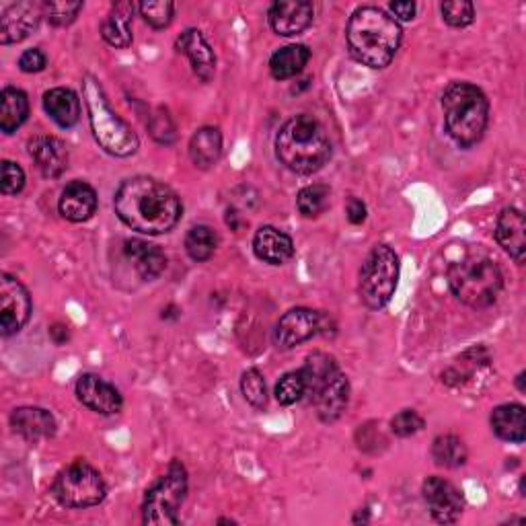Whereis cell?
<instances>
[{"instance_id":"d6a6232c","label":"cell","mask_w":526,"mask_h":526,"mask_svg":"<svg viewBox=\"0 0 526 526\" xmlns=\"http://www.w3.org/2000/svg\"><path fill=\"white\" fill-rule=\"evenodd\" d=\"M329 200H331L329 187L323 183H313V185H307L298 192L296 208L300 214L307 216V218H317L319 214H323L329 208Z\"/></svg>"},{"instance_id":"277c9868","label":"cell","mask_w":526,"mask_h":526,"mask_svg":"<svg viewBox=\"0 0 526 526\" xmlns=\"http://www.w3.org/2000/svg\"><path fill=\"white\" fill-rule=\"evenodd\" d=\"M444 126L448 136L459 146L477 144L490 122V101L485 93L465 81L450 83L442 95Z\"/></svg>"},{"instance_id":"7bdbcfd3","label":"cell","mask_w":526,"mask_h":526,"mask_svg":"<svg viewBox=\"0 0 526 526\" xmlns=\"http://www.w3.org/2000/svg\"><path fill=\"white\" fill-rule=\"evenodd\" d=\"M346 214H348V220H350L352 224H362V222L366 220L368 210H366V204H364L362 200H358V198H350V200H348Z\"/></svg>"},{"instance_id":"9a60e30c","label":"cell","mask_w":526,"mask_h":526,"mask_svg":"<svg viewBox=\"0 0 526 526\" xmlns=\"http://www.w3.org/2000/svg\"><path fill=\"white\" fill-rule=\"evenodd\" d=\"M313 17L315 7L307 0H278L268 13L270 27L282 37L303 33L313 23Z\"/></svg>"},{"instance_id":"ab89813d","label":"cell","mask_w":526,"mask_h":526,"mask_svg":"<svg viewBox=\"0 0 526 526\" xmlns=\"http://www.w3.org/2000/svg\"><path fill=\"white\" fill-rule=\"evenodd\" d=\"M0 190L5 196H17L23 192L25 187V171L13 163V161H3V177H0Z\"/></svg>"},{"instance_id":"f1b7e54d","label":"cell","mask_w":526,"mask_h":526,"mask_svg":"<svg viewBox=\"0 0 526 526\" xmlns=\"http://www.w3.org/2000/svg\"><path fill=\"white\" fill-rule=\"evenodd\" d=\"M222 155V134L218 128L204 126L190 140V159L200 169H210Z\"/></svg>"},{"instance_id":"d6986e66","label":"cell","mask_w":526,"mask_h":526,"mask_svg":"<svg viewBox=\"0 0 526 526\" xmlns=\"http://www.w3.org/2000/svg\"><path fill=\"white\" fill-rule=\"evenodd\" d=\"M498 245L516 261H524L526 253V220L518 208H504L496 222Z\"/></svg>"},{"instance_id":"7c38bea8","label":"cell","mask_w":526,"mask_h":526,"mask_svg":"<svg viewBox=\"0 0 526 526\" xmlns=\"http://www.w3.org/2000/svg\"><path fill=\"white\" fill-rule=\"evenodd\" d=\"M44 17V3H33V0H23V3L7 5L0 13V44L11 46L19 44L40 27Z\"/></svg>"},{"instance_id":"7a4b0ae2","label":"cell","mask_w":526,"mask_h":526,"mask_svg":"<svg viewBox=\"0 0 526 526\" xmlns=\"http://www.w3.org/2000/svg\"><path fill=\"white\" fill-rule=\"evenodd\" d=\"M401 37L399 21L379 7L356 9L346 29L352 58L374 70L387 68L393 62L401 46Z\"/></svg>"},{"instance_id":"52a82bcc","label":"cell","mask_w":526,"mask_h":526,"mask_svg":"<svg viewBox=\"0 0 526 526\" xmlns=\"http://www.w3.org/2000/svg\"><path fill=\"white\" fill-rule=\"evenodd\" d=\"M397 280H399L397 253L387 245H377L362 263L360 288H358L360 300L372 311L385 309L395 294Z\"/></svg>"},{"instance_id":"5b68a950","label":"cell","mask_w":526,"mask_h":526,"mask_svg":"<svg viewBox=\"0 0 526 526\" xmlns=\"http://www.w3.org/2000/svg\"><path fill=\"white\" fill-rule=\"evenodd\" d=\"M83 97L89 111L93 136L105 153L118 159L136 155L140 146L136 132L111 109L101 83L91 74H87L83 81Z\"/></svg>"},{"instance_id":"83f0119b","label":"cell","mask_w":526,"mask_h":526,"mask_svg":"<svg viewBox=\"0 0 526 526\" xmlns=\"http://www.w3.org/2000/svg\"><path fill=\"white\" fill-rule=\"evenodd\" d=\"M311 60V50L303 44H292L276 50L270 58V72L276 81H288L305 70Z\"/></svg>"},{"instance_id":"5bb4252c","label":"cell","mask_w":526,"mask_h":526,"mask_svg":"<svg viewBox=\"0 0 526 526\" xmlns=\"http://www.w3.org/2000/svg\"><path fill=\"white\" fill-rule=\"evenodd\" d=\"M77 397L85 407H89L95 413H101V416H116L124 407L122 393L93 372H85L79 377Z\"/></svg>"},{"instance_id":"f546056e","label":"cell","mask_w":526,"mask_h":526,"mask_svg":"<svg viewBox=\"0 0 526 526\" xmlns=\"http://www.w3.org/2000/svg\"><path fill=\"white\" fill-rule=\"evenodd\" d=\"M340 370L337 368V362L333 356L325 354V352H313L305 366L300 368V372H303L305 377V387H307V395L311 401L313 397L319 393V389L333 377V372Z\"/></svg>"},{"instance_id":"f35d334b","label":"cell","mask_w":526,"mask_h":526,"mask_svg":"<svg viewBox=\"0 0 526 526\" xmlns=\"http://www.w3.org/2000/svg\"><path fill=\"white\" fill-rule=\"evenodd\" d=\"M424 428V418L416 409H403L391 420V430L399 438H409Z\"/></svg>"},{"instance_id":"9c48e42d","label":"cell","mask_w":526,"mask_h":526,"mask_svg":"<svg viewBox=\"0 0 526 526\" xmlns=\"http://www.w3.org/2000/svg\"><path fill=\"white\" fill-rule=\"evenodd\" d=\"M187 494V471L179 461H173L167 473L150 487L142 504L144 524L173 526L179 522V508Z\"/></svg>"},{"instance_id":"4dcf8cb0","label":"cell","mask_w":526,"mask_h":526,"mask_svg":"<svg viewBox=\"0 0 526 526\" xmlns=\"http://www.w3.org/2000/svg\"><path fill=\"white\" fill-rule=\"evenodd\" d=\"M432 457L438 467L444 469H459L467 463V446L465 442L455 434H444L438 436L432 444Z\"/></svg>"},{"instance_id":"6da1fadb","label":"cell","mask_w":526,"mask_h":526,"mask_svg":"<svg viewBox=\"0 0 526 526\" xmlns=\"http://www.w3.org/2000/svg\"><path fill=\"white\" fill-rule=\"evenodd\" d=\"M114 208L128 229L150 237L173 231L183 214V204L171 187L144 175L126 179L118 187Z\"/></svg>"},{"instance_id":"2e32d148","label":"cell","mask_w":526,"mask_h":526,"mask_svg":"<svg viewBox=\"0 0 526 526\" xmlns=\"http://www.w3.org/2000/svg\"><path fill=\"white\" fill-rule=\"evenodd\" d=\"M27 150L35 167L48 179H56L68 169V146L56 136L37 134L27 142Z\"/></svg>"},{"instance_id":"74e56055","label":"cell","mask_w":526,"mask_h":526,"mask_svg":"<svg viewBox=\"0 0 526 526\" xmlns=\"http://www.w3.org/2000/svg\"><path fill=\"white\" fill-rule=\"evenodd\" d=\"M440 13L442 19L450 25V27H467L475 21V7L469 0H453V3H442L440 5Z\"/></svg>"},{"instance_id":"30bf717a","label":"cell","mask_w":526,"mask_h":526,"mask_svg":"<svg viewBox=\"0 0 526 526\" xmlns=\"http://www.w3.org/2000/svg\"><path fill=\"white\" fill-rule=\"evenodd\" d=\"M31 296L27 288L13 276L0 278V333L11 337L25 327L31 317Z\"/></svg>"},{"instance_id":"ac0fdd59","label":"cell","mask_w":526,"mask_h":526,"mask_svg":"<svg viewBox=\"0 0 526 526\" xmlns=\"http://www.w3.org/2000/svg\"><path fill=\"white\" fill-rule=\"evenodd\" d=\"M177 52H181L183 56H187L190 60L196 77L204 83H210L216 74V56L212 46L208 44V40L204 37V33L200 29H185L179 37H177Z\"/></svg>"},{"instance_id":"f6af8a7d","label":"cell","mask_w":526,"mask_h":526,"mask_svg":"<svg viewBox=\"0 0 526 526\" xmlns=\"http://www.w3.org/2000/svg\"><path fill=\"white\" fill-rule=\"evenodd\" d=\"M522 379H524V372H520V374H518V389H520V391H524V385H522Z\"/></svg>"},{"instance_id":"60d3db41","label":"cell","mask_w":526,"mask_h":526,"mask_svg":"<svg viewBox=\"0 0 526 526\" xmlns=\"http://www.w3.org/2000/svg\"><path fill=\"white\" fill-rule=\"evenodd\" d=\"M148 130L150 134H153V138L161 144H171L173 138H175V128H173V122L171 118L167 116V111H159L157 116L150 118L148 122Z\"/></svg>"},{"instance_id":"1f68e13d","label":"cell","mask_w":526,"mask_h":526,"mask_svg":"<svg viewBox=\"0 0 526 526\" xmlns=\"http://www.w3.org/2000/svg\"><path fill=\"white\" fill-rule=\"evenodd\" d=\"M218 233L208 224H198L185 235V251L194 261H208L218 249Z\"/></svg>"},{"instance_id":"4316f807","label":"cell","mask_w":526,"mask_h":526,"mask_svg":"<svg viewBox=\"0 0 526 526\" xmlns=\"http://www.w3.org/2000/svg\"><path fill=\"white\" fill-rule=\"evenodd\" d=\"M29 116V99L17 87H5L0 93V130L7 136L17 132Z\"/></svg>"},{"instance_id":"d4e9b609","label":"cell","mask_w":526,"mask_h":526,"mask_svg":"<svg viewBox=\"0 0 526 526\" xmlns=\"http://www.w3.org/2000/svg\"><path fill=\"white\" fill-rule=\"evenodd\" d=\"M44 109L60 128H72L81 120V99L66 87L50 89L44 95Z\"/></svg>"},{"instance_id":"836d02e7","label":"cell","mask_w":526,"mask_h":526,"mask_svg":"<svg viewBox=\"0 0 526 526\" xmlns=\"http://www.w3.org/2000/svg\"><path fill=\"white\" fill-rule=\"evenodd\" d=\"M241 393L245 397V401L255 407V409H263L268 405V387H266V379H263V374L257 368H249L243 372L241 377Z\"/></svg>"},{"instance_id":"ffe728a7","label":"cell","mask_w":526,"mask_h":526,"mask_svg":"<svg viewBox=\"0 0 526 526\" xmlns=\"http://www.w3.org/2000/svg\"><path fill=\"white\" fill-rule=\"evenodd\" d=\"M58 210L70 222H87L97 212V194L87 181H70L60 196Z\"/></svg>"},{"instance_id":"484cf974","label":"cell","mask_w":526,"mask_h":526,"mask_svg":"<svg viewBox=\"0 0 526 526\" xmlns=\"http://www.w3.org/2000/svg\"><path fill=\"white\" fill-rule=\"evenodd\" d=\"M492 430L498 438L522 444L526 438V411L520 403H504L492 411Z\"/></svg>"},{"instance_id":"7402d4cb","label":"cell","mask_w":526,"mask_h":526,"mask_svg":"<svg viewBox=\"0 0 526 526\" xmlns=\"http://www.w3.org/2000/svg\"><path fill=\"white\" fill-rule=\"evenodd\" d=\"M124 255L134 263V270L144 282L157 280L167 268V255L159 245L140 239H128L124 243Z\"/></svg>"},{"instance_id":"8d00e7d4","label":"cell","mask_w":526,"mask_h":526,"mask_svg":"<svg viewBox=\"0 0 526 526\" xmlns=\"http://www.w3.org/2000/svg\"><path fill=\"white\" fill-rule=\"evenodd\" d=\"M83 3H68V0H50L44 3V17L54 27H66L77 21L79 13L83 11Z\"/></svg>"},{"instance_id":"8992f818","label":"cell","mask_w":526,"mask_h":526,"mask_svg":"<svg viewBox=\"0 0 526 526\" xmlns=\"http://www.w3.org/2000/svg\"><path fill=\"white\" fill-rule=\"evenodd\" d=\"M448 286L463 305L471 309H487L498 300L504 288V276L494 259L469 255L450 266Z\"/></svg>"},{"instance_id":"ee69618b","label":"cell","mask_w":526,"mask_h":526,"mask_svg":"<svg viewBox=\"0 0 526 526\" xmlns=\"http://www.w3.org/2000/svg\"><path fill=\"white\" fill-rule=\"evenodd\" d=\"M389 9H391V13L395 15L393 19L397 21H411L413 17H416V11H418V7H416V3H391L389 5Z\"/></svg>"},{"instance_id":"44dd1931","label":"cell","mask_w":526,"mask_h":526,"mask_svg":"<svg viewBox=\"0 0 526 526\" xmlns=\"http://www.w3.org/2000/svg\"><path fill=\"white\" fill-rule=\"evenodd\" d=\"M11 426L29 442H40L56 434V420L44 407H17L11 413Z\"/></svg>"},{"instance_id":"e575fe53","label":"cell","mask_w":526,"mask_h":526,"mask_svg":"<svg viewBox=\"0 0 526 526\" xmlns=\"http://www.w3.org/2000/svg\"><path fill=\"white\" fill-rule=\"evenodd\" d=\"M274 395L280 405H294L300 399H305L307 387H305V377H303V372H300V368L284 374L276 385Z\"/></svg>"},{"instance_id":"b9f144b4","label":"cell","mask_w":526,"mask_h":526,"mask_svg":"<svg viewBox=\"0 0 526 526\" xmlns=\"http://www.w3.org/2000/svg\"><path fill=\"white\" fill-rule=\"evenodd\" d=\"M48 66V58L40 48H31L27 52L21 54L19 58V68L25 74H35V72H42Z\"/></svg>"},{"instance_id":"e0dca14e","label":"cell","mask_w":526,"mask_h":526,"mask_svg":"<svg viewBox=\"0 0 526 526\" xmlns=\"http://www.w3.org/2000/svg\"><path fill=\"white\" fill-rule=\"evenodd\" d=\"M317 416L325 424H333L344 416L350 403V381L342 370H335L333 377L313 397Z\"/></svg>"},{"instance_id":"3957f363","label":"cell","mask_w":526,"mask_h":526,"mask_svg":"<svg viewBox=\"0 0 526 526\" xmlns=\"http://www.w3.org/2000/svg\"><path fill=\"white\" fill-rule=\"evenodd\" d=\"M276 157L292 173H317L331 159V140L325 126L307 114L290 118L276 136Z\"/></svg>"},{"instance_id":"cb8c5ba5","label":"cell","mask_w":526,"mask_h":526,"mask_svg":"<svg viewBox=\"0 0 526 526\" xmlns=\"http://www.w3.org/2000/svg\"><path fill=\"white\" fill-rule=\"evenodd\" d=\"M136 9L138 5L128 3V0L111 7L101 23V37L111 48H128L132 44V19Z\"/></svg>"},{"instance_id":"603a6c76","label":"cell","mask_w":526,"mask_h":526,"mask_svg":"<svg viewBox=\"0 0 526 526\" xmlns=\"http://www.w3.org/2000/svg\"><path fill=\"white\" fill-rule=\"evenodd\" d=\"M253 251L257 259L270 266H282L294 255V243L290 235L276 227H261L253 237Z\"/></svg>"},{"instance_id":"d590c367","label":"cell","mask_w":526,"mask_h":526,"mask_svg":"<svg viewBox=\"0 0 526 526\" xmlns=\"http://www.w3.org/2000/svg\"><path fill=\"white\" fill-rule=\"evenodd\" d=\"M138 11L142 19L153 29H165L171 25L175 15V5L169 0H150V3H140Z\"/></svg>"},{"instance_id":"ba28073f","label":"cell","mask_w":526,"mask_h":526,"mask_svg":"<svg viewBox=\"0 0 526 526\" xmlns=\"http://www.w3.org/2000/svg\"><path fill=\"white\" fill-rule=\"evenodd\" d=\"M52 494L64 508H93L107 496L101 473L87 461H77L60 471L52 483Z\"/></svg>"},{"instance_id":"8fae6325","label":"cell","mask_w":526,"mask_h":526,"mask_svg":"<svg viewBox=\"0 0 526 526\" xmlns=\"http://www.w3.org/2000/svg\"><path fill=\"white\" fill-rule=\"evenodd\" d=\"M323 327V315L305 309V307H296L290 309L280 317L274 329V344L280 350H292L300 344L309 342L311 337H315Z\"/></svg>"},{"instance_id":"4fadbf2b","label":"cell","mask_w":526,"mask_h":526,"mask_svg":"<svg viewBox=\"0 0 526 526\" xmlns=\"http://www.w3.org/2000/svg\"><path fill=\"white\" fill-rule=\"evenodd\" d=\"M424 500L432 518L440 524H453L461 518L465 508V498L457 485L446 481L444 477H428L422 487Z\"/></svg>"}]
</instances>
